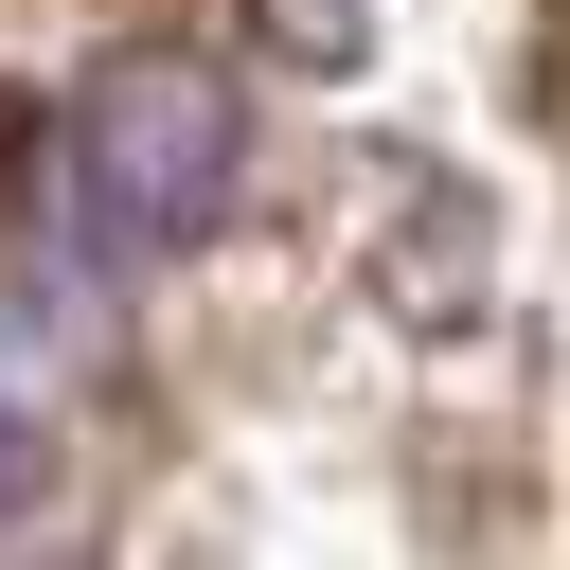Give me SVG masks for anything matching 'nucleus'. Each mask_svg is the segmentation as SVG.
I'll return each instance as SVG.
<instances>
[{
    "label": "nucleus",
    "instance_id": "f257e3e1",
    "mask_svg": "<svg viewBox=\"0 0 570 570\" xmlns=\"http://www.w3.org/2000/svg\"><path fill=\"white\" fill-rule=\"evenodd\" d=\"M71 178L107 249H196L232 196V71L214 53H107L71 89Z\"/></svg>",
    "mask_w": 570,
    "mask_h": 570
},
{
    "label": "nucleus",
    "instance_id": "f03ea898",
    "mask_svg": "<svg viewBox=\"0 0 570 570\" xmlns=\"http://www.w3.org/2000/svg\"><path fill=\"white\" fill-rule=\"evenodd\" d=\"M36 481H53V445H36L18 410H0V517H36Z\"/></svg>",
    "mask_w": 570,
    "mask_h": 570
}]
</instances>
